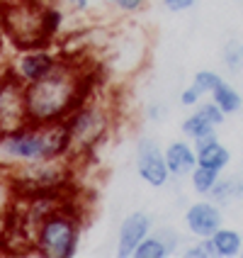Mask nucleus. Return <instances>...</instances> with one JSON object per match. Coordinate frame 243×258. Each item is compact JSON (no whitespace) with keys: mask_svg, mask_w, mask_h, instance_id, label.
Wrapping results in <instances>:
<instances>
[{"mask_svg":"<svg viewBox=\"0 0 243 258\" xmlns=\"http://www.w3.org/2000/svg\"><path fill=\"white\" fill-rule=\"evenodd\" d=\"M221 81V76L214 71H197L195 73V78H192V83L180 93V105L183 107H195V105H200L202 98L204 95H209L212 90L216 88V83Z\"/></svg>","mask_w":243,"mask_h":258,"instance_id":"ddd939ff","label":"nucleus"},{"mask_svg":"<svg viewBox=\"0 0 243 258\" xmlns=\"http://www.w3.org/2000/svg\"><path fill=\"white\" fill-rule=\"evenodd\" d=\"M168 256H171L168 246L163 244L153 231H151L141 244L136 246V251H134V258H168Z\"/></svg>","mask_w":243,"mask_h":258,"instance_id":"a211bd4d","label":"nucleus"},{"mask_svg":"<svg viewBox=\"0 0 243 258\" xmlns=\"http://www.w3.org/2000/svg\"><path fill=\"white\" fill-rule=\"evenodd\" d=\"M160 3L171 13H187V10L195 8V0H160Z\"/></svg>","mask_w":243,"mask_h":258,"instance_id":"5701e85b","label":"nucleus"},{"mask_svg":"<svg viewBox=\"0 0 243 258\" xmlns=\"http://www.w3.org/2000/svg\"><path fill=\"white\" fill-rule=\"evenodd\" d=\"M153 231V219L148 212H131L124 217V222L119 224V234H117V256L129 258L134 256L136 246Z\"/></svg>","mask_w":243,"mask_h":258,"instance_id":"1a4fd4ad","label":"nucleus"},{"mask_svg":"<svg viewBox=\"0 0 243 258\" xmlns=\"http://www.w3.org/2000/svg\"><path fill=\"white\" fill-rule=\"evenodd\" d=\"M80 217L66 205H56L49 215L39 219L32 231L34 248L44 258H73L80 248Z\"/></svg>","mask_w":243,"mask_h":258,"instance_id":"20e7f679","label":"nucleus"},{"mask_svg":"<svg viewBox=\"0 0 243 258\" xmlns=\"http://www.w3.org/2000/svg\"><path fill=\"white\" fill-rule=\"evenodd\" d=\"M221 61H224V66H226L231 73H238V71H241V69H243V42L231 39V42L224 46Z\"/></svg>","mask_w":243,"mask_h":258,"instance_id":"6ab92c4d","label":"nucleus"},{"mask_svg":"<svg viewBox=\"0 0 243 258\" xmlns=\"http://www.w3.org/2000/svg\"><path fill=\"white\" fill-rule=\"evenodd\" d=\"M209 241L214 246V256H219V258H236V256H241V251H243L241 231L229 229V227H219L209 236Z\"/></svg>","mask_w":243,"mask_h":258,"instance_id":"4468645a","label":"nucleus"},{"mask_svg":"<svg viewBox=\"0 0 243 258\" xmlns=\"http://www.w3.org/2000/svg\"><path fill=\"white\" fill-rule=\"evenodd\" d=\"M136 173L151 187H166L171 183V171L166 166L163 149L153 137L136 139Z\"/></svg>","mask_w":243,"mask_h":258,"instance_id":"39448f33","label":"nucleus"},{"mask_svg":"<svg viewBox=\"0 0 243 258\" xmlns=\"http://www.w3.org/2000/svg\"><path fill=\"white\" fill-rule=\"evenodd\" d=\"M112 107L98 95H86L83 102L63 119L68 132V158L90 156L112 129Z\"/></svg>","mask_w":243,"mask_h":258,"instance_id":"7ed1b4c3","label":"nucleus"},{"mask_svg":"<svg viewBox=\"0 0 243 258\" xmlns=\"http://www.w3.org/2000/svg\"><path fill=\"white\" fill-rule=\"evenodd\" d=\"M153 234H156L163 244L168 246V251H171V253L178 251V246H180V236H178V231L175 229H171V227H160V229H156Z\"/></svg>","mask_w":243,"mask_h":258,"instance_id":"4be33fe9","label":"nucleus"},{"mask_svg":"<svg viewBox=\"0 0 243 258\" xmlns=\"http://www.w3.org/2000/svg\"><path fill=\"white\" fill-rule=\"evenodd\" d=\"M58 63H61V56H56L54 51H49L44 46H32L15 58L13 73L25 86H29V83H37V81L46 78L49 73H54Z\"/></svg>","mask_w":243,"mask_h":258,"instance_id":"0eeeda50","label":"nucleus"},{"mask_svg":"<svg viewBox=\"0 0 243 258\" xmlns=\"http://www.w3.org/2000/svg\"><path fill=\"white\" fill-rule=\"evenodd\" d=\"M163 115H166V107H163L160 102H156V105H148V110H146V117H148L151 122H160V119H163Z\"/></svg>","mask_w":243,"mask_h":258,"instance_id":"b1692460","label":"nucleus"},{"mask_svg":"<svg viewBox=\"0 0 243 258\" xmlns=\"http://www.w3.org/2000/svg\"><path fill=\"white\" fill-rule=\"evenodd\" d=\"M195 154L200 166L214 168V171H224L231 163V151L216 139V129L195 139Z\"/></svg>","mask_w":243,"mask_h":258,"instance_id":"9b49d317","label":"nucleus"},{"mask_svg":"<svg viewBox=\"0 0 243 258\" xmlns=\"http://www.w3.org/2000/svg\"><path fill=\"white\" fill-rule=\"evenodd\" d=\"M163 156H166V166L171 171V178H185L197 166L195 146H190V142H185V139L171 142L163 149Z\"/></svg>","mask_w":243,"mask_h":258,"instance_id":"f8f14e48","label":"nucleus"},{"mask_svg":"<svg viewBox=\"0 0 243 258\" xmlns=\"http://www.w3.org/2000/svg\"><path fill=\"white\" fill-rule=\"evenodd\" d=\"M183 256L185 258H214V246L209 239H200L197 244L187 246L185 251H183Z\"/></svg>","mask_w":243,"mask_h":258,"instance_id":"aec40b11","label":"nucleus"},{"mask_svg":"<svg viewBox=\"0 0 243 258\" xmlns=\"http://www.w3.org/2000/svg\"><path fill=\"white\" fill-rule=\"evenodd\" d=\"M185 227L192 236H197V239H209L219 227H224L221 207L212 200L192 202V205L185 210Z\"/></svg>","mask_w":243,"mask_h":258,"instance_id":"6e6552de","label":"nucleus"},{"mask_svg":"<svg viewBox=\"0 0 243 258\" xmlns=\"http://www.w3.org/2000/svg\"><path fill=\"white\" fill-rule=\"evenodd\" d=\"M209 95H212V102H214L224 115H233V112H238V110L243 107L241 93H238L233 86H229L224 78L216 83V88L209 93Z\"/></svg>","mask_w":243,"mask_h":258,"instance_id":"2eb2a0df","label":"nucleus"},{"mask_svg":"<svg viewBox=\"0 0 243 258\" xmlns=\"http://www.w3.org/2000/svg\"><path fill=\"white\" fill-rule=\"evenodd\" d=\"M219 178H221V171H214V168H207V166H200V163H197V166L190 171V185H192L195 192H200V195H209Z\"/></svg>","mask_w":243,"mask_h":258,"instance_id":"f3484780","label":"nucleus"},{"mask_svg":"<svg viewBox=\"0 0 243 258\" xmlns=\"http://www.w3.org/2000/svg\"><path fill=\"white\" fill-rule=\"evenodd\" d=\"M209 198L219 207L238 200V198H243V180L241 178H219L216 185L212 187V192H209Z\"/></svg>","mask_w":243,"mask_h":258,"instance_id":"dca6fc26","label":"nucleus"},{"mask_svg":"<svg viewBox=\"0 0 243 258\" xmlns=\"http://www.w3.org/2000/svg\"><path fill=\"white\" fill-rule=\"evenodd\" d=\"M25 122H27L25 83L15 73H5L0 78V132L15 129Z\"/></svg>","mask_w":243,"mask_h":258,"instance_id":"423d86ee","label":"nucleus"},{"mask_svg":"<svg viewBox=\"0 0 243 258\" xmlns=\"http://www.w3.org/2000/svg\"><path fill=\"white\" fill-rule=\"evenodd\" d=\"M224 119H226V115L216 107L214 102H200V105H195L192 107V112L183 119V124H180V129H183V137H187V139H197V137H202V134H207V132H214L216 127H221L224 124Z\"/></svg>","mask_w":243,"mask_h":258,"instance_id":"9d476101","label":"nucleus"},{"mask_svg":"<svg viewBox=\"0 0 243 258\" xmlns=\"http://www.w3.org/2000/svg\"><path fill=\"white\" fill-rule=\"evenodd\" d=\"M110 8H115L119 13H141L143 8H146V0H105Z\"/></svg>","mask_w":243,"mask_h":258,"instance_id":"412c9836","label":"nucleus"},{"mask_svg":"<svg viewBox=\"0 0 243 258\" xmlns=\"http://www.w3.org/2000/svg\"><path fill=\"white\" fill-rule=\"evenodd\" d=\"M54 158H68V132L63 122H25L15 129L0 132V166L17 168L25 163Z\"/></svg>","mask_w":243,"mask_h":258,"instance_id":"f03ea898","label":"nucleus"},{"mask_svg":"<svg viewBox=\"0 0 243 258\" xmlns=\"http://www.w3.org/2000/svg\"><path fill=\"white\" fill-rule=\"evenodd\" d=\"M88 73L71 58H61L56 71L46 78L25 86V110L27 122L34 124H54L63 122L73 110L90 95Z\"/></svg>","mask_w":243,"mask_h":258,"instance_id":"f257e3e1","label":"nucleus"},{"mask_svg":"<svg viewBox=\"0 0 243 258\" xmlns=\"http://www.w3.org/2000/svg\"><path fill=\"white\" fill-rule=\"evenodd\" d=\"M68 5H71L75 13H86L88 8H90V0H68Z\"/></svg>","mask_w":243,"mask_h":258,"instance_id":"393cba45","label":"nucleus"}]
</instances>
